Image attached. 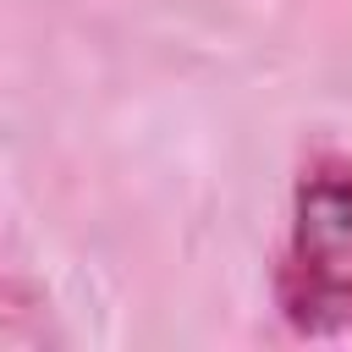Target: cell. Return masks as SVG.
<instances>
[{
	"label": "cell",
	"instance_id": "obj_1",
	"mask_svg": "<svg viewBox=\"0 0 352 352\" xmlns=\"http://www.w3.org/2000/svg\"><path fill=\"white\" fill-rule=\"evenodd\" d=\"M280 308L308 336L352 330V165L324 160L302 176L280 258Z\"/></svg>",
	"mask_w": 352,
	"mask_h": 352
}]
</instances>
